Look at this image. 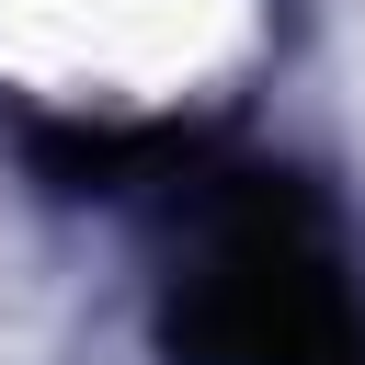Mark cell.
Returning a JSON list of instances; mask_svg holds the SVG:
<instances>
[{
    "mask_svg": "<svg viewBox=\"0 0 365 365\" xmlns=\"http://www.w3.org/2000/svg\"><path fill=\"white\" fill-rule=\"evenodd\" d=\"M194 240L171 274V354L182 365H365V297L308 182L217 171L182 194Z\"/></svg>",
    "mask_w": 365,
    "mask_h": 365,
    "instance_id": "cell-1",
    "label": "cell"
}]
</instances>
